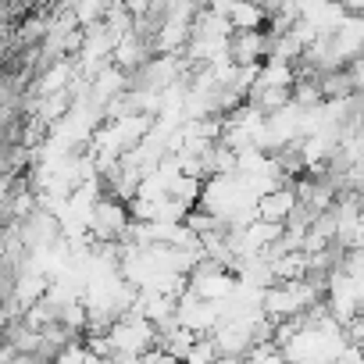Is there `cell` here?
<instances>
[{
    "mask_svg": "<svg viewBox=\"0 0 364 364\" xmlns=\"http://www.w3.org/2000/svg\"><path fill=\"white\" fill-rule=\"evenodd\" d=\"M293 208H296V193L289 186H279V190H272L257 200V218L268 222V225H286Z\"/></svg>",
    "mask_w": 364,
    "mask_h": 364,
    "instance_id": "cell-1",
    "label": "cell"
}]
</instances>
